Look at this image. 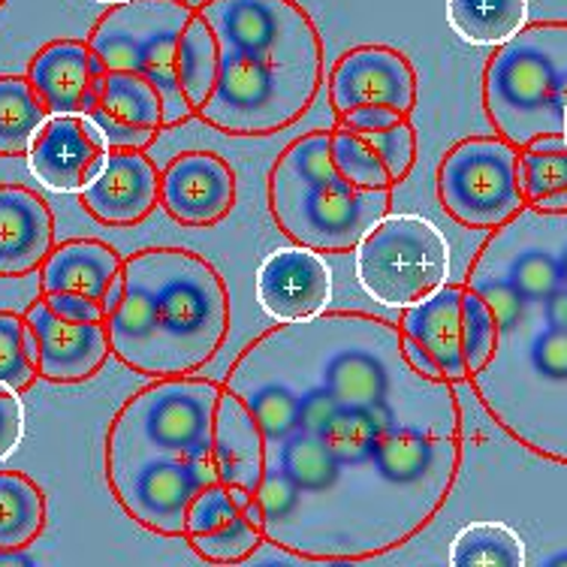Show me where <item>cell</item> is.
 <instances>
[{"label": "cell", "mask_w": 567, "mask_h": 567, "mask_svg": "<svg viewBox=\"0 0 567 567\" xmlns=\"http://www.w3.org/2000/svg\"><path fill=\"white\" fill-rule=\"evenodd\" d=\"M224 386L248 408L266 544L317 565H357L435 523L465 462L456 383L408 360L402 329L365 311L275 323Z\"/></svg>", "instance_id": "1"}, {"label": "cell", "mask_w": 567, "mask_h": 567, "mask_svg": "<svg viewBox=\"0 0 567 567\" xmlns=\"http://www.w3.org/2000/svg\"><path fill=\"white\" fill-rule=\"evenodd\" d=\"M465 281L498 327L474 393L513 441L567 465V212L525 206L489 229Z\"/></svg>", "instance_id": "2"}, {"label": "cell", "mask_w": 567, "mask_h": 567, "mask_svg": "<svg viewBox=\"0 0 567 567\" xmlns=\"http://www.w3.org/2000/svg\"><path fill=\"white\" fill-rule=\"evenodd\" d=\"M199 12L218 37V79L199 112L229 136L293 127L320 91L323 40L296 0H206Z\"/></svg>", "instance_id": "3"}, {"label": "cell", "mask_w": 567, "mask_h": 567, "mask_svg": "<svg viewBox=\"0 0 567 567\" xmlns=\"http://www.w3.org/2000/svg\"><path fill=\"white\" fill-rule=\"evenodd\" d=\"M106 327L112 357L136 374H197L227 341V284L190 248H142L124 257Z\"/></svg>", "instance_id": "4"}, {"label": "cell", "mask_w": 567, "mask_h": 567, "mask_svg": "<svg viewBox=\"0 0 567 567\" xmlns=\"http://www.w3.org/2000/svg\"><path fill=\"white\" fill-rule=\"evenodd\" d=\"M87 43L106 70H131L164 97L166 127L203 112L218 79V37L185 0H127L103 12Z\"/></svg>", "instance_id": "5"}, {"label": "cell", "mask_w": 567, "mask_h": 567, "mask_svg": "<svg viewBox=\"0 0 567 567\" xmlns=\"http://www.w3.org/2000/svg\"><path fill=\"white\" fill-rule=\"evenodd\" d=\"M393 187L350 185L332 157V131L290 142L269 173V212L287 239L320 254L357 251L369 229L390 215Z\"/></svg>", "instance_id": "6"}, {"label": "cell", "mask_w": 567, "mask_h": 567, "mask_svg": "<svg viewBox=\"0 0 567 567\" xmlns=\"http://www.w3.org/2000/svg\"><path fill=\"white\" fill-rule=\"evenodd\" d=\"M483 103L495 133L519 152L540 136H565L567 22L525 24L498 45L483 73Z\"/></svg>", "instance_id": "7"}, {"label": "cell", "mask_w": 567, "mask_h": 567, "mask_svg": "<svg viewBox=\"0 0 567 567\" xmlns=\"http://www.w3.org/2000/svg\"><path fill=\"white\" fill-rule=\"evenodd\" d=\"M220 395H224V383L203 381L190 374L154 378V383L133 393L121 404L118 414L112 416L106 444L203 458L220 468Z\"/></svg>", "instance_id": "8"}, {"label": "cell", "mask_w": 567, "mask_h": 567, "mask_svg": "<svg viewBox=\"0 0 567 567\" xmlns=\"http://www.w3.org/2000/svg\"><path fill=\"white\" fill-rule=\"evenodd\" d=\"M404 353L429 378L471 381L492 360L498 327L489 302L468 281H447L423 302L402 308Z\"/></svg>", "instance_id": "9"}, {"label": "cell", "mask_w": 567, "mask_h": 567, "mask_svg": "<svg viewBox=\"0 0 567 567\" xmlns=\"http://www.w3.org/2000/svg\"><path fill=\"white\" fill-rule=\"evenodd\" d=\"M357 281L371 302L411 308L450 281V241L423 215H386L357 245Z\"/></svg>", "instance_id": "10"}, {"label": "cell", "mask_w": 567, "mask_h": 567, "mask_svg": "<svg viewBox=\"0 0 567 567\" xmlns=\"http://www.w3.org/2000/svg\"><path fill=\"white\" fill-rule=\"evenodd\" d=\"M106 483L115 502L145 532L185 537L187 513L197 495L220 481V468L203 458L148 453L106 444Z\"/></svg>", "instance_id": "11"}, {"label": "cell", "mask_w": 567, "mask_h": 567, "mask_svg": "<svg viewBox=\"0 0 567 567\" xmlns=\"http://www.w3.org/2000/svg\"><path fill=\"white\" fill-rule=\"evenodd\" d=\"M437 203L468 229H498L523 212L519 148L504 136H474L453 145L437 166Z\"/></svg>", "instance_id": "12"}, {"label": "cell", "mask_w": 567, "mask_h": 567, "mask_svg": "<svg viewBox=\"0 0 567 567\" xmlns=\"http://www.w3.org/2000/svg\"><path fill=\"white\" fill-rule=\"evenodd\" d=\"M121 269L124 257L106 241H61L40 266V299L61 317L106 323L118 306Z\"/></svg>", "instance_id": "13"}, {"label": "cell", "mask_w": 567, "mask_h": 567, "mask_svg": "<svg viewBox=\"0 0 567 567\" xmlns=\"http://www.w3.org/2000/svg\"><path fill=\"white\" fill-rule=\"evenodd\" d=\"M185 540L203 561L241 565L266 544V535L251 495L236 483L218 481L190 504Z\"/></svg>", "instance_id": "14"}, {"label": "cell", "mask_w": 567, "mask_h": 567, "mask_svg": "<svg viewBox=\"0 0 567 567\" xmlns=\"http://www.w3.org/2000/svg\"><path fill=\"white\" fill-rule=\"evenodd\" d=\"M336 115L365 106H386L411 115L416 106V70L393 45H357L339 58L329 76Z\"/></svg>", "instance_id": "15"}, {"label": "cell", "mask_w": 567, "mask_h": 567, "mask_svg": "<svg viewBox=\"0 0 567 567\" xmlns=\"http://www.w3.org/2000/svg\"><path fill=\"white\" fill-rule=\"evenodd\" d=\"M110 154V140L91 115H52L28 152V169L45 190L82 194Z\"/></svg>", "instance_id": "16"}, {"label": "cell", "mask_w": 567, "mask_h": 567, "mask_svg": "<svg viewBox=\"0 0 567 567\" xmlns=\"http://www.w3.org/2000/svg\"><path fill=\"white\" fill-rule=\"evenodd\" d=\"M257 302L272 323H302L329 311L332 272L306 245L278 248L257 269Z\"/></svg>", "instance_id": "17"}, {"label": "cell", "mask_w": 567, "mask_h": 567, "mask_svg": "<svg viewBox=\"0 0 567 567\" xmlns=\"http://www.w3.org/2000/svg\"><path fill=\"white\" fill-rule=\"evenodd\" d=\"M332 157L350 185L365 190L395 187L414 173L416 133L408 115L365 127L339 124L332 131Z\"/></svg>", "instance_id": "18"}, {"label": "cell", "mask_w": 567, "mask_h": 567, "mask_svg": "<svg viewBox=\"0 0 567 567\" xmlns=\"http://www.w3.org/2000/svg\"><path fill=\"white\" fill-rule=\"evenodd\" d=\"M236 197V173L215 152H182L161 175V206L182 227H215L233 212Z\"/></svg>", "instance_id": "19"}, {"label": "cell", "mask_w": 567, "mask_h": 567, "mask_svg": "<svg viewBox=\"0 0 567 567\" xmlns=\"http://www.w3.org/2000/svg\"><path fill=\"white\" fill-rule=\"evenodd\" d=\"M28 323L40 350V378L52 383H82L94 378L112 357L110 327L103 320L61 317L37 296L28 311Z\"/></svg>", "instance_id": "20"}, {"label": "cell", "mask_w": 567, "mask_h": 567, "mask_svg": "<svg viewBox=\"0 0 567 567\" xmlns=\"http://www.w3.org/2000/svg\"><path fill=\"white\" fill-rule=\"evenodd\" d=\"M87 215L106 227H136L161 206V173L145 152L112 148L100 175L79 194Z\"/></svg>", "instance_id": "21"}, {"label": "cell", "mask_w": 567, "mask_h": 567, "mask_svg": "<svg viewBox=\"0 0 567 567\" xmlns=\"http://www.w3.org/2000/svg\"><path fill=\"white\" fill-rule=\"evenodd\" d=\"M106 64L87 40L45 43L28 64V79L52 115H87L97 103Z\"/></svg>", "instance_id": "22"}, {"label": "cell", "mask_w": 567, "mask_h": 567, "mask_svg": "<svg viewBox=\"0 0 567 567\" xmlns=\"http://www.w3.org/2000/svg\"><path fill=\"white\" fill-rule=\"evenodd\" d=\"M112 148L145 152L166 131L161 91L131 70H106L97 103L87 112Z\"/></svg>", "instance_id": "23"}, {"label": "cell", "mask_w": 567, "mask_h": 567, "mask_svg": "<svg viewBox=\"0 0 567 567\" xmlns=\"http://www.w3.org/2000/svg\"><path fill=\"white\" fill-rule=\"evenodd\" d=\"M55 248V215L22 185H0V278L40 272Z\"/></svg>", "instance_id": "24"}, {"label": "cell", "mask_w": 567, "mask_h": 567, "mask_svg": "<svg viewBox=\"0 0 567 567\" xmlns=\"http://www.w3.org/2000/svg\"><path fill=\"white\" fill-rule=\"evenodd\" d=\"M519 182L528 208L567 212V136H540L519 152Z\"/></svg>", "instance_id": "25"}, {"label": "cell", "mask_w": 567, "mask_h": 567, "mask_svg": "<svg viewBox=\"0 0 567 567\" xmlns=\"http://www.w3.org/2000/svg\"><path fill=\"white\" fill-rule=\"evenodd\" d=\"M45 492L22 471H0V553H19L43 535Z\"/></svg>", "instance_id": "26"}, {"label": "cell", "mask_w": 567, "mask_h": 567, "mask_svg": "<svg viewBox=\"0 0 567 567\" xmlns=\"http://www.w3.org/2000/svg\"><path fill=\"white\" fill-rule=\"evenodd\" d=\"M447 22L468 45L498 49L528 24V0H447Z\"/></svg>", "instance_id": "27"}, {"label": "cell", "mask_w": 567, "mask_h": 567, "mask_svg": "<svg viewBox=\"0 0 567 567\" xmlns=\"http://www.w3.org/2000/svg\"><path fill=\"white\" fill-rule=\"evenodd\" d=\"M52 112L28 76H0V157H28Z\"/></svg>", "instance_id": "28"}, {"label": "cell", "mask_w": 567, "mask_h": 567, "mask_svg": "<svg viewBox=\"0 0 567 567\" xmlns=\"http://www.w3.org/2000/svg\"><path fill=\"white\" fill-rule=\"evenodd\" d=\"M450 565L456 567H523L525 544L511 525L483 519L465 525L450 544Z\"/></svg>", "instance_id": "29"}, {"label": "cell", "mask_w": 567, "mask_h": 567, "mask_svg": "<svg viewBox=\"0 0 567 567\" xmlns=\"http://www.w3.org/2000/svg\"><path fill=\"white\" fill-rule=\"evenodd\" d=\"M40 381V350L28 317L0 311V383L28 393Z\"/></svg>", "instance_id": "30"}, {"label": "cell", "mask_w": 567, "mask_h": 567, "mask_svg": "<svg viewBox=\"0 0 567 567\" xmlns=\"http://www.w3.org/2000/svg\"><path fill=\"white\" fill-rule=\"evenodd\" d=\"M24 437L22 393L0 383V465L19 450Z\"/></svg>", "instance_id": "31"}, {"label": "cell", "mask_w": 567, "mask_h": 567, "mask_svg": "<svg viewBox=\"0 0 567 567\" xmlns=\"http://www.w3.org/2000/svg\"><path fill=\"white\" fill-rule=\"evenodd\" d=\"M94 3H106V7H118V3H127V0H94Z\"/></svg>", "instance_id": "32"}, {"label": "cell", "mask_w": 567, "mask_h": 567, "mask_svg": "<svg viewBox=\"0 0 567 567\" xmlns=\"http://www.w3.org/2000/svg\"><path fill=\"white\" fill-rule=\"evenodd\" d=\"M565 136H567V121H565Z\"/></svg>", "instance_id": "33"}, {"label": "cell", "mask_w": 567, "mask_h": 567, "mask_svg": "<svg viewBox=\"0 0 567 567\" xmlns=\"http://www.w3.org/2000/svg\"><path fill=\"white\" fill-rule=\"evenodd\" d=\"M3 3H7V0H0V7H3Z\"/></svg>", "instance_id": "34"}]
</instances>
